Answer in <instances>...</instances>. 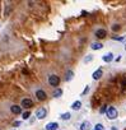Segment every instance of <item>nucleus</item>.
I'll list each match as a JSON object with an SVG mask.
<instances>
[{
    "mask_svg": "<svg viewBox=\"0 0 126 130\" xmlns=\"http://www.w3.org/2000/svg\"><path fill=\"white\" fill-rule=\"evenodd\" d=\"M106 115H107V117H108L110 120H115V119H117V116H118V112H117V110H116L115 107L110 106V107H107Z\"/></svg>",
    "mask_w": 126,
    "mask_h": 130,
    "instance_id": "nucleus-1",
    "label": "nucleus"
},
{
    "mask_svg": "<svg viewBox=\"0 0 126 130\" xmlns=\"http://www.w3.org/2000/svg\"><path fill=\"white\" fill-rule=\"evenodd\" d=\"M48 84H50L51 87H57V86L60 84V78H59L56 74L50 75V77H48Z\"/></svg>",
    "mask_w": 126,
    "mask_h": 130,
    "instance_id": "nucleus-2",
    "label": "nucleus"
},
{
    "mask_svg": "<svg viewBox=\"0 0 126 130\" xmlns=\"http://www.w3.org/2000/svg\"><path fill=\"white\" fill-rule=\"evenodd\" d=\"M46 115H47V110H46L45 107H41V108H38V110L36 111V117H37L38 120L45 119V117H46Z\"/></svg>",
    "mask_w": 126,
    "mask_h": 130,
    "instance_id": "nucleus-3",
    "label": "nucleus"
},
{
    "mask_svg": "<svg viewBox=\"0 0 126 130\" xmlns=\"http://www.w3.org/2000/svg\"><path fill=\"white\" fill-rule=\"evenodd\" d=\"M36 97H37L38 101H45L47 98V94H46V92L43 89H37L36 91Z\"/></svg>",
    "mask_w": 126,
    "mask_h": 130,
    "instance_id": "nucleus-4",
    "label": "nucleus"
},
{
    "mask_svg": "<svg viewBox=\"0 0 126 130\" xmlns=\"http://www.w3.org/2000/svg\"><path fill=\"white\" fill-rule=\"evenodd\" d=\"M21 105H22V107H24V108H29V107L33 106V101H32L31 98H23L22 102H21Z\"/></svg>",
    "mask_w": 126,
    "mask_h": 130,
    "instance_id": "nucleus-5",
    "label": "nucleus"
},
{
    "mask_svg": "<svg viewBox=\"0 0 126 130\" xmlns=\"http://www.w3.org/2000/svg\"><path fill=\"white\" fill-rule=\"evenodd\" d=\"M96 37L97 38H104L106 36H107V31L106 29H103V28H99V29H97L96 31Z\"/></svg>",
    "mask_w": 126,
    "mask_h": 130,
    "instance_id": "nucleus-6",
    "label": "nucleus"
},
{
    "mask_svg": "<svg viewBox=\"0 0 126 130\" xmlns=\"http://www.w3.org/2000/svg\"><path fill=\"white\" fill-rule=\"evenodd\" d=\"M102 60H103L104 62H111V61L113 60V54H112V52H107L106 55L102 56Z\"/></svg>",
    "mask_w": 126,
    "mask_h": 130,
    "instance_id": "nucleus-7",
    "label": "nucleus"
},
{
    "mask_svg": "<svg viewBox=\"0 0 126 130\" xmlns=\"http://www.w3.org/2000/svg\"><path fill=\"white\" fill-rule=\"evenodd\" d=\"M102 75H103V70L99 68V69H97V70L93 73V75H92V77H93V79H94V80H98V79H101V77H102Z\"/></svg>",
    "mask_w": 126,
    "mask_h": 130,
    "instance_id": "nucleus-8",
    "label": "nucleus"
},
{
    "mask_svg": "<svg viewBox=\"0 0 126 130\" xmlns=\"http://www.w3.org/2000/svg\"><path fill=\"white\" fill-rule=\"evenodd\" d=\"M10 111H12L14 115H18V113H21V112H22V107H21V106H18V105H13V106L10 107Z\"/></svg>",
    "mask_w": 126,
    "mask_h": 130,
    "instance_id": "nucleus-9",
    "label": "nucleus"
},
{
    "mask_svg": "<svg viewBox=\"0 0 126 130\" xmlns=\"http://www.w3.org/2000/svg\"><path fill=\"white\" fill-rule=\"evenodd\" d=\"M57 127H59L57 122H48L46 125V130H56Z\"/></svg>",
    "mask_w": 126,
    "mask_h": 130,
    "instance_id": "nucleus-10",
    "label": "nucleus"
},
{
    "mask_svg": "<svg viewBox=\"0 0 126 130\" xmlns=\"http://www.w3.org/2000/svg\"><path fill=\"white\" fill-rule=\"evenodd\" d=\"M91 127H92L91 122H89V121H84V122H82L80 130H91Z\"/></svg>",
    "mask_w": 126,
    "mask_h": 130,
    "instance_id": "nucleus-11",
    "label": "nucleus"
},
{
    "mask_svg": "<svg viewBox=\"0 0 126 130\" xmlns=\"http://www.w3.org/2000/svg\"><path fill=\"white\" fill-rule=\"evenodd\" d=\"M80 107H82V102H80V101H75V102L71 105V108H73L74 111H78V110H80Z\"/></svg>",
    "mask_w": 126,
    "mask_h": 130,
    "instance_id": "nucleus-12",
    "label": "nucleus"
},
{
    "mask_svg": "<svg viewBox=\"0 0 126 130\" xmlns=\"http://www.w3.org/2000/svg\"><path fill=\"white\" fill-rule=\"evenodd\" d=\"M93 50H101L102 47H103V45L101 43V42H94V43H92V46H91Z\"/></svg>",
    "mask_w": 126,
    "mask_h": 130,
    "instance_id": "nucleus-13",
    "label": "nucleus"
},
{
    "mask_svg": "<svg viewBox=\"0 0 126 130\" xmlns=\"http://www.w3.org/2000/svg\"><path fill=\"white\" fill-rule=\"evenodd\" d=\"M73 77H74V72L73 70H68L66 72V77H65V80H70V79H73Z\"/></svg>",
    "mask_w": 126,
    "mask_h": 130,
    "instance_id": "nucleus-14",
    "label": "nucleus"
},
{
    "mask_svg": "<svg viewBox=\"0 0 126 130\" xmlns=\"http://www.w3.org/2000/svg\"><path fill=\"white\" fill-rule=\"evenodd\" d=\"M70 117H71V115H70L69 112H65V113H61V116H60V119H61V120H64V121L69 120Z\"/></svg>",
    "mask_w": 126,
    "mask_h": 130,
    "instance_id": "nucleus-15",
    "label": "nucleus"
},
{
    "mask_svg": "<svg viewBox=\"0 0 126 130\" xmlns=\"http://www.w3.org/2000/svg\"><path fill=\"white\" fill-rule=\"evenodd\" d=\"M61 96H62V89L57 88V89L53 92V97H55V98H59V97H61Z\"/></svg>",
    "mask_w": 126,
    "mask_h": 130,
    "instance_id": "nucleus-16",
    "label": "nucleus"
},
{
    "mask_svg": "<svg viewBox=\"0 0 126 130\" xmlns=\"http://www.w3.org/2000/svg\"><path fill=\"white\" fill-rule=\"evenodd\" d=\"M22 116H23V120H28L29 116H31V112H29V111H26V112L22 113Z\"/></svg>",
    "mask_w": 126,
    "mask_h": 130,
    "instance_id": "nucleus-17",
    "label": "nucleus"
},
{
    "mask_svg": "<svg viewBox=\"0 0 126 130\" xmlns=\"http://www.w3.org/2000/svg\"><path fill=\"white\" fill-rule=\"evenodd\" d=\"M93 60V56L92 55H87V57H84V62L87 64V62H89V61H92Z\"/></svg>",
    "mask_w": 126,
    "mask_h": 130,
    "instance_id": "nucleus-18",
    "label": "nucleus"
},
{
    "mask_svg": "<svg viewBox=\"0 0 126 130\" xmlns=\"http://www.w3.org/2000/svg\"><path fill=\"white\" fill-rule=\"evenodd\" d=\"M94 130H104V126H103L102 124H97V125L94 126Z\"/></svg>",
    "mask_w": 126,
    "mask_h": 130,
    "instance_id": "nucleus-19",
    "label": "nucleus"
},
{
    "mask_svg": "<svg viewBox=\"0 0 126 130\" xmlns=\"http://www.w3.org/2000/svg\"><path fill=\"white\" fill-rule=\"evenodd\" d=\"M99 111H101V113H106V111H107V106H102Z\"/></svg>",
    "mask_w": 126,
    "mask_h": 130,
    "instance_id": "nucleus-20",
    "label": "nucleus"
},
{
    "mask_svg": "<svg viewBox=\"0 0 126 130\" xmlns=\"http://www.w3.org/2000/svg\"><path fill=\"white\" fill-rule=\"evenodd\" d=\"M112 29H113V31H118V29H120V26H118V24H115V26L112 27Z\"/></svg>",
    "mask_w": 126,
    "mask_h": 130,
    "instance_id": "nucleus-21",
    "label": "nucleus"
},
{
    "mask_svg": "<svg viewBox=\"0 0 126 130\" xmlns=\"http://www.w3.org/2000/svg\"><path fill=\"white\" fill-rule=\"evenodd\" d=\"M88 91H89V86H87V87H85V89H84V92H83L82 94H83V96H84V94H87V93H88Z\"/></svg>",
    "mask_w": 126,
    "mask_h": 130,
    "instance_id": "nucleus-22",
    "label": "nucleus"
},
{
    "mask_svg": "<svg viewBox=\"0 0 126 130\" xmlns=\"http://www.w3.org/2000/svg\"><path fill=\"white\" fill-rule=\"evenodd\" d=\"M21 125V121H14L13 122V126H19Z\"/></svg>",
    "mask_w": 126,
    "mask_h": 130,
    "instance_id": "nucleus-23",
    "label": "nucleus"
},
{
    "mask_svg": "<svg viewBox=\"0 0 126 130\" xmlns=\"http://www.w3.org/2000/svg\"><path fill=\"white\" fill-rule=\"evenodd\" d=\"M113 40H117V41H123V37H113Z\"/></svg>",
    "mask_w": 126,
    "mask_h": 130,
    "instance_id": "nucleus-24",
    "label": "nucleus"
}]
</instances>
